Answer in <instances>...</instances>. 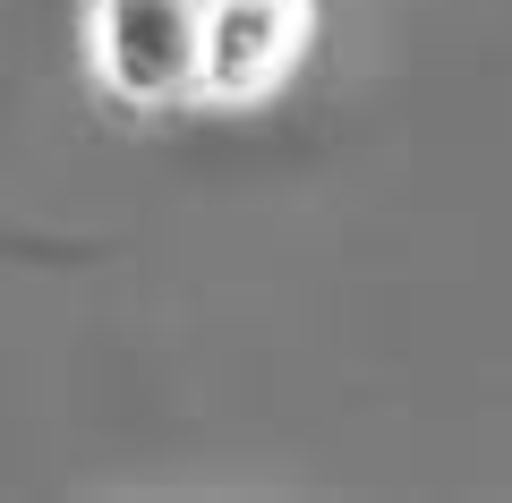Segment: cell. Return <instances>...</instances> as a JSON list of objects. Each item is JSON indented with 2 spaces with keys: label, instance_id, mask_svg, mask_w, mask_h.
Masks as SVG:
<instances>
[{
  "label": "cell",
  "instance_id": "obj_1",
  "mask_svg": "<svg viewBox=\"0 0 512 503\" xmlns=\"http://www.w3.org/2000/svg\"><path fill=\"white\" fill-rule=\"evenodd\" d=\"M197 26L205 0H77L86 86L128 120L197 111Z\"/></svg>",
  "mask_w": 512,
  "mask_h": 503
},
{
  "label": "cell",
  "instance_id": "obj_2",
  "mask_svg": "<svg viewBox=\"0 0 512 503\" xmlns=\"http://www.w3.org/2000/svg\"><path fill=\"white\" fill-rule=\"evenodd\" d=\"M316 52V0H205L197 26V111L274 103Z\"/></svg>",
  "mask_w": 512,
  "mask_h": 503
}]
</instances>
